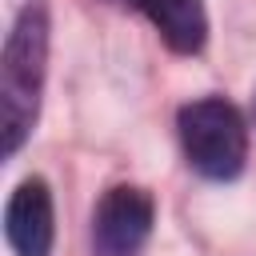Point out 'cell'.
Returning <instances> with one entry per match:
<instances>
[{
	"instance_id": "6da1fadb",
	"label": "cell",
	"mask_w": 256,
	"mask_h": 256,
	"mask_svg": "<svg viewBox=\"0 0 256 256\" xmlns=\"http://www.w3.org/2000/svg\"><path fill=\"white\" fill-rule=\"evenodd\" d=\"M44 60H48V12L40 0L24 4L0 56V136L4 156H12L36 124L40 88H44Z\"/></svg>"
},
{
	"instance_id": "7a4b0ae2",
	"label": "cell",
	"mask_w": 256,
	"mask_h": 256,
	"mask_svg": "<svg viewBox=\"0 0 256 256\" xmlns=\"http://www.w3.org/2000/svg\"><path fill=\"white\" fill-rule=\"evenodd\" d=\"M180 144H184L188 164L200 176L232 180L240 176L244 156H248V128L228 100L204 96L180 108Z\"/></svg>"
},
{
	"instance_id": "3957f363",
	"label": "cell",
	"mask_w": 256,
	"mask_h": 256,
	"mask_svg": "<svg viewBox=\"0 0 256 256\" xmlns=\"http://www.w3.org/2000/svg\"><path fill=\"white\" fill-rule=\"evenodd\" d=\"M148 232H152V196L132 184L108 188L92 216L96 256H136L144 248Z\"/></svg>"
},
{
	"instance_id": "277c9868",
	"label": "cell",
	"mask_w": 256,
	"mask_h": 256,
	"mask_svg": "<svg viewBox=\"0 0 256 256\" xmlns=\"http://www.w3.org/2000/svg\"><path fill=\"white\" fill-rule=\"evenodd\" d=\"M4 232L16 256H48L52 236H56V216H52V192L40 176L24 180L4 212Z\"/></svg>"
},
{
	"instance_id": "5b68a950",
	"label": "cell",
	"mask_w": 256,
	"mask_h": 256,
	"mask_svg": "<svg viewBox=\"0 0 256 256\" xmlns=\"http://www.w3.org/2000/svg\"><path fill=\"white\" fill-rule=\"evenodd\" d=\"M136 8L152 20V28L160 32V40L172 52L192 56V52L204 48V40H208V16H204L200 0H136Z\"/></svg>"
},
{
	"instance_id": "8992f818",
	"label": "cell",
	"mask_w": 256,
	"mask_h": 256,
	"mask_svg": "<svg viewBox=\"0 0 256 256\" xmlns=\"http://www.w3.org/2000/svg\"><path fill=\"white\" fill-rule=\"evenodd\" d=\"M124 4H136V0H124Z\"/></svg>"
},
{
	"instance_id": "52a82bcc",
	"label": "cell",
	"mask_w": 256,
	"mask_h": 256,
	"mask_svg": "<svg viewBox=\"0 0 256 256\" xmlns=\"http://www.w3.org/2000/svg\"><path fill=\"white\" fill-rule=\"evenodd\" d=\"M252 112H256V100H252Z\"/></svg>"
}]
</instances>
